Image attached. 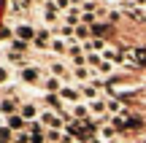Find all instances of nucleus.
<instances>
[{
  "instance_id": "2",
  "label": "nucleus",
  "mask_w": 146,
  "mask_h": 143,
  "mask_svg": "<svg viewBox=\"0 0 146 143\" xmlns=\"http://www.w3.org/2000/svg\"><path fill=\"white\" fill-rule=\"evenodd\" d=\"M19 78L25 81V84H38V78H41V68H35V65H27V68L19 70Z\"/></svg>"
},
{
  "instance_id": "17",
  "label": "nucleus",
  "mask_w": 146,
  "mask_h": 143,
  "mask_svg": "<svg viewBox=\"0 0 146 143\" xmlns=\"http://www.w3.org/2000/svg\"><path fill=\"white\" fill-rule=\"evenodd\" d=\"M89 30H92V35H108V30H111V27L108 24H103V22H98V24H92V27H89Z\"/></svg>"
},
{
  "instance_id": "24",
  "label": "nucleus",
  "mask_w": 146,
  "mask_h": 143,
  "mask_svg": "<svg viewBox=\"0 0 146 143\" xmlns=\"http://www.w3.org/2000/svg\"><path fill=\"white\" fill-rule=\"evenodd\" d=\"M30 3H38V5H43V3H49V0H30Z\"/></svg>"
},
{
  "instance_id": "6",
  "label": "nucleus",
  "mask_w": 146,
  "mask_h": 143,
  "mask_svg": "<svg viewBox=\"0 0 146 143\" xmlns=\"http://www.w3.org/2000/svg\"><path fill=\"white\" fill-rule=\"evenodd\" d=\"M106 49H108V43H106L103 38H89V41H84V51H89V54H92V51H100V54H103Z\"/></svg>"
},
{
  "instance_id": "23",
  "label": "nucleus",
  "mask_w": 146,
  "mask_h": 143,
  "mask_svg": "<svg viewBox=\"0 0 146 143\" xmlns=\"http://www.w3.org/2000/svg\"><path fill=\"white\" fill-rule=\"evenodd\" d=\"M133 5H146V0H130Z\"/></svg>"
},
{
  "instance_id": "11",
  "label": "nucleus",
  "mask_w": 146,
  "mask_h": 143,
  "mask_svg": "<svg viewBox=\"0 0 146 143\" xmlns=\"http://www.w3.org/2000/svg\"><path fill=\"white\" fill-rule=\"evenodd\" d=\"M89 111L95 116H108V108H106V100H92L89 103Z\"/></svg>"
},
{
  "instance_id": "22",
  "label": "nucleus",
  "mask_w": 146,
  "mask_h": 143,
  "mask_svg": "<svg viewBox=\"0 0 146 143\" xmlns=\"http://www.w3.org/2000/svg\"><path fill=\"white\" fill-rule=\"evenodd\" d=\"M8 78H11V70H8V65H0V84H5Z\"/></svg>"
},
{
  "instance_id": "8",
  "label": "nucleus",
  "mask_w": 146,
  "mask_h": 143,
  "mask_svg": "<svg viewBox=\"0 0 146 143\" xmlns=\"http://www.w3.org/2000/svg\"><path fill=\"white\" fill-rule=\"evenodd\" d=\"M19 113H22V119H25V122H35V116H38V105H35V103H25V105L19 108Z\"/></svg>"
},
{
  "instance_id": "12",
  "label": "nucleus",
  "mask_w": 146,
  "mask_h": 143,
  "mask_svg": "<svg viewBox=\"0 0 146 143\" xmlns=\"http://www.w3.org/2000/svg\"><path fill=\"white\" fill-rule=\"evenodd\" d=\"M25 119H22V113H11L8 116V130H16V132H22V127H25Z\"/></svg>"
},
{
  "instance_id": "3",
  "label": "nucleus",
  "mask_w": 146,
  "mask_h": 143,
  "mask_svg": "<svg viewBox=\"0 0 146 143\" xmlns=\"http://www.w3.org/2000/svg\"><path fill=\"white\" fill-rule=\"evenodd\" d=\"M35 32H38V30H33L30 22H19L16 30H14V38H22V41H35Z\"/></svg>"
},
{
  "instance_id": "15",
  "label": "nucleus",
  "mask_w": 146,
  "mask_h": 143,
  "mask_svg": "<svg viewBox=\"0 0 146 143\" xmlns=\"http://www.w3.org/2000/svg\"><path fill=\"white\" fill-rule=\"evenodd\" d=\"M89 76H95V70H87L81 65V68H73V78H78V81H89Z\"/></svg>"
},
{
  "instance_id": "7",
  "label": "nucleus",
  "mask_w": 146,
  "mask_h": 143,
  "mask_svg": "<svg viewBox=\"0 0 146 143\" xmlns=\"http://www.w3.org/2000/svg\"><path fill=\"white\" fill-rule=\"evenodd\" d=\"M98 89H100V86L95 84V81H89V84L81 86V97H87L89 103H92V100H100V92H98Z\"/></svg>"
},
{
  "instance_id": "19",
  "label": "nucleus",
  "mask_w": 146,
  "mask_h": 143,
  "mask_svg": "<svg viewBox=\"0 0 146 143\" xmlns=\"http://www.w3.org/2000/svg\"><path fill=\"white\" fill-rule=\"evenodd\" d=\"M14 130H8V127H0V143H11L16 138V135H11Z\"/></svg>"
},
{
  "instance_id": "18",
  "label": "nucleus",
  "mask_w": 146,
  "mask_h": 143,
  "mask_svg": "<svg viewBox=\"0 0 146 143\" xmlns=\"http://www.w3.org/2000/svg\"><path fill=\"white\" fill-rule=\"evenodd\" d=\"M89 35H92V30H89L87 24H78L76 27V38H78V41H89Z\"/></svg>"
},
{
  "instance_id": "9",
  "label": "nucleus",
  "mask_w": 146,
  "mask_h": 143,
  "mask_svg": "<svg viewBox=\"0 0 146 143\" xmlns=\"http://www.w3.org/2000/svg\"><path fill=\"white\" fill-rule=\"evenodd\" d=\"M41 122H43V124H49L52 130H60V127H62V116H57V113H52V111L41 113Z\"/></svg>"
},
{
  "instance_id": "10",
  "label": "nucleus",
  "mask_w": 146,
  "mask_h": 143,
  "mask_svg": "<svg viewBox=\"0 0 146 143\" xmlns=\"http://www.w3.org/2000/svg\"><path fill=\"white\" fill-rule=\"evenodd\" d=\"M70 111H73V116H76V119H81V122H87V119L92 116V111H89V105H87V103H76Z\"/></svg>"
},
{
  "instance_id": "1",
  "label": "nucleus",
  "mask_w": 146,
  "mask_h": 143,
  "mask_svg": "<svg viewBox=\"0 0 146 143\" xmlns=\"http://www.w3.org/2000/svg\"><path fill=\"white\" fill-rule=\"evenodd\" d=\"M125 62H133V65H146V49L143 46H133L125 51Z\"/></svg>"
},
{
  "instance_id": "4",
  "label": "nucleus",
  "mask_w": 146,
  "mask_h": 143,
  "mask_svg": "<svg viewBox=\"0 0 146 143\" xmlns=\"http://www.w3.org/2000/svg\"><path fill=\"white\" fill-rule=\"evenodd\" d=\"M60 97L76 105V103H81V89H76V86H68V84H62V89H60Z\"/></svg>"
},
{
  "instance_id": "20",
  "label": "nucleus",
  "mask_w": 146,
  "mask_h": 143,
  "mask_svg": "<svg viewBox=\"0 0 146 143\" xmlns=\"http://www.w3.org/2000/svg\"><path fill=\"white\" fill-rule=\"evenodd\" d=\"M46 140H49V143H57V140L62 143V135H60V130H46Z\"/></svg>"
},
{
  "instance_id": "21",
  "label": "nucleus",
  "mask_w": 146,
  "mask_h": 143,
  "mask_svg": "<svg viewBox=\"0 0 146 143\" xmlns=\"http://www.w3.org/2000/svg\"><path fill=\"white\" fill-rule=\"evenodd\" d=\"M14 143H33V138H30V130H25V132H16Z\"/></svg>"
},
{
  "instance_id": "13",
  "label": "nucleus",
  "mask_w": 146,
  "mask_h": 143,
  "mask_svg": "<svg viewBox=\"0 0 146 143\" xmlns=\"http://www.w3.org/2000/svg\"><path fill=\"white\" fill-rule=\"evenodd\" d=\"M49 49H52L54 54H62V51H68V41H65V38H52Z\"/></svg>"
},
{
  "instance_id": "16",
  "label": "nucleus",
  "mask_w": 146,
  "mask_h": 143,
  "mask_svg": "<svg viewBox=\"0 0 146 143\" xmlns=\"http://www.w3.org/2000/svg\"><path fill=\"white\" fill-rule=\"evenodd\" d=\"M49 73H52L54 78H68V73H65V68H62V62H54V65H49Z\"/></svg>"
},
{
  "instance_id": "14",
  "label": "nucleus",
  "mask_w": 146,
  "mask_h": 143,
  "mask_svg": "<svg viewBox=\"0 0 146 143\" xmlns=\"http://www.w3.org/2000/svg\"><path fill=\"white\" fill-rule=\"evenodd\" d=\"M8 49L11 51H19V54H27V41H22V38H11V43H8Z\"/></svg>"
},
{
  "instance_id": "5",
  "label": "nucleus",
  "mask_w": 146,
  "mask_h": 143,
  "mask_svg": "<svg viewBox=\"0 0 146 143\" xmlns=\"http://www.w3.org/2000/svg\"><path fill=\"white\" fill-rule=\"evenodd\" d=\"M52 30H38L35 32V41H33V46L35 49H49V43H52Z\"/></svg>"
}]
</instances>
